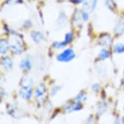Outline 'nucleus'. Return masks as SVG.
Wrapping results in <instances>:
<instances>
[{"instance_id": "nucleus-1", "label": "nucleus", "mask_w": 124, "mask_h": 124, "mask_svg": "<svg viewBox=\"0 0 124 124\" xmlns=\"http://www.w3.org/2000/svg\"><path fill=\"white\" fill-rule=\"evenodd\" d=\"M75 55L73 50L71 49H67L58 55L57 59L61 62H69L75 57Z\"/></svg>"}, {"instance_id": "nucleus-2", "label": "nucleus", "mask_w": 124, "mask_h": 124, "mask_svg": "<svg viewBox=\"0 0 124 124\" xmlns=\"http://www.w3.org/2000/svg\"><path fill=\"white\" fill-rule=\"evenodd\" d=\"M20 94L22 98L25 99V100H29V99H30L31 94H32V90L28 86H25L20 90Z\"/></svg>"}, {"instance_id": "nucleus-3", "label": "nucleus", "mask_w": 124, "mask_h": 124, "mask_svg": "<svg viewBox=\"0 0 124 124\" xmlns=\"http://www.w3.org/2000/svg\"><path fill=\"white\" fill-rule=\"evenodd\" d=\"M20 67L22 69L24 70H27L31 69V61L30 60L27 58V59H23L20 63Z\"/></svg>"}, {"instance_id": "nucleus-4", "label": "nucleus", "mask_w": 124, "mask_h": 124, "mask_svg": "<svg viewBox=\"0 0 124 124\" xmlns=\"http://www.w3.org/2000/svg\"><path fill=\"white\" fill-rule=\"evenodd\" d=\"M2 64L3 66H5L6 68H8V69L12 68V64H13L12 59L9 58V57H7V58L3 59L2 61Z\"/></svg>"}, {"instance_id": "nucleus-5", "label": "nucleus", "mask_w": 124, "mask_h": 124, "mask_svg": "<svg viewBox=\"0 0 124 124\" xmlns=\"http://www.w3.org/2000/svg\"><path fill=\"white\" fill-rule=\"evenodd\" d=\"M31 37L37 42H39L43 39L42 35L39 32H33L31 33Z\"/></svg>"}, {"instance_id": "nucleus-6", "label": "nucleus", "mask_w": 124, "mask_h": 124, "mask_svg": "<svg viewBox=\"0 0 124 124\" xmlns=\"http://www.w3.org/2000/svg\"><path fill=\"white\" fill-rule=\"evenodd\" d=\"M8 47V42L5 40H1V54H5L6 53L7 49Z\"/></svg>"}, {"instance_id": "nucleus-7", "label": "nucleus", "mask_w": 124, "mask_h": 124, "mask_svg": "<svg viewBox=\"0 0 124 124\" xmlns=\"http://www.w3.org/2000/svg\"><path fill=\"white\" fill-rule=\"evenodd\" d=\"M99 57H100V59H107L109 57V52L107 49H103L99 54Z\"/></svg>"}, {"instance_id": "nucleus-8", "label": "nucleus", "mask_w": 124, "mask_h": 124, "mask_svg": "<svg viewBox=\"0 0 124 124\" xmlns=\"http://www.w3.org/2000/svg\"><path fill=\"white\" fill-rule=\"evenodd\" d=\"M114 51L116 53H124V45L122 44H118L114 46Z\"/></svg>"}, {"instance_id": "nucleus-9", "label": "nucleus", "mask_w": 124, "mask_h": 124, "mask_svg": "<svg viewBox=\"0 0 124 124\" xmlns=\"http://www.w3.org/2000/svg\"><path fill=\"white\" fill-rule=\"evenodd\" d=\"M66 45V43L65 42H57L54 43L53 46L56 49H60L62 47H64Z\"/></svg>"}, {"instance_id": "nucleus-10", "label": "nucleus", "mask_w": 124, "mask_h": 124, "mask_svg": "<svg viewBox=\"0 0 124 124\" xmlns=\"http://www.w3.org/2000/svg\"><path fill=\"white\" fill-rule=\"evenodd\" d=\"M12 51H14V53H20L21 51H22V47L20 46V45H13L12 46Z\"/></svg>"}, {"instance_id": "nucleus-11", "label": "nucleus", "mask_w": 124, "mask_h": 124, "mask_svg": "<svg viewBox=\"0 0 124 124\" xmlns=\"http://www.w3.org/2000/svg\"><path fill=\"white\" fill-rule=\"evenodd\" d=\"M82 108V106L79 104H75V105L73 106L72 107L68 109V112H72V111H76V110H79Z\"/></svg>"}, {"instance_id": "nucleus-12", "label": "nucleus", "mask_w": 124, "mask_h": 124, "mask_svg": "<svg viewBox=\"0 0 124 124\" xmlns=\"http://www.w3.org/2000/svg\"><path fill=\"white\" fill-rule=\"evenodd\" d=\"M44 87L41 88V86H40L36 90V96L37 97L42 96L43 94H44Z\"/></svg>"}, {"instance_id": "nucleus-13", "label": "nucleus", "mask_w": 124, "mask_h": 124, "mask_svg": "<svg viewBox=\"0 0 124 124\" xmlns=\"http://www.w3.org/2000/svg\"><path fill=\"white\" fill-rule=\"evenodd\" d=\"M72 36H73V35H72L71 33H67V34L66 35L65 40H64V42H65L66 44L70 42L71 40H72Z\"/></svg>"}, {"instance_id": "nucleus-14", "label": "nucleus", "mask_w": 124, "mask_h": 124, "mask_svg": "<svg viewBox=\"0 0 124 124\" xmlns=\"http://www.w3.org/2000/svg\"><path fill=\"white\" fill-rule=\"evenodd\" d=\"M83 99H85V100L86 99L85 97H83L82 94H79V96H77V97L76 98V99L75 100V101L76 102H79V101H82V100H83Z\"/></svg>"}, {"instance_id": "nucleus-15", "label": "nucleus", "mask_w": 124, "mask_h": 124, "mask_svg": "<svg viewBox=\"0 0 124 124\" xmlns=\"http://www.w3.org/2000/svg\"><path fill=\"white\" fill-rule=\"evenodd\" d=\"M82 16H83V18L85 20H87L88 19V14L86 13V12H83V14H82Z\"/></svg>"}, {"instance_id": "nucleus-16", "label": "nucleus", "mask_w": 124, "mask_h": 124, "mask_svg": "<svg viewBox=\"0 0 124 124\" xmlns=\"http://www.w3.org/2000/svg\"><path fill=\"white\" fill-rule=\"evenodd\" d=\"M73 1H74L76 3H81V2H83L84 0H73Z\"/></svg>"}, {"instance_id": "nucleus-17", "label": "nucleus", "mask_w": 124, "mask_h": 124, "mask_svg": "<svg viewBox=\"0 0 124 124\" xmlns=\"http://www.w3.org/2000/svg\"><path fill=\"white\" fill-rule=\"evenodd\" d=\"M115 124H120V122L117 120V121H116V122H115Z\"/></svg>"}, {"instance_id": "nucleus-18", "label": "nucleus", "mask_w": 124, "mask_h": 124, "mask_svg": "<svg viewBox=\"0 0 124 124\" xmlns=\"http://www.w3.org/2000/svg\"><path fill=\"white\" fill-rule=\"evenodd\" d=\"M122 122H123V124H124V116L122 117Z\"/></svg>"}, {"instance_id": "nucleus-19", "label": "nucleus", "mask_w": 124, "mask_h": 124, "mask_svg": "<svg viewBox=\"0 0 124 124\" xmlns=\"http://www.w3.org/2000/svg\"><path fill=\"white\" fill-rule=\"evenodd\" d=\"M8 1H12V0H8Z\"/></svg>"}, {"instance_id": "nucleus-20", "label": "nucleus", "mask_w": 124, "mask_h": 124, "mask_svg": "<svg viewBox=\"0 0 124 124\" xmlns=\"http://www.w3.org/2000/svg\"></svg>"}]
</instances>
